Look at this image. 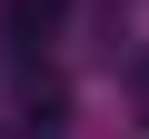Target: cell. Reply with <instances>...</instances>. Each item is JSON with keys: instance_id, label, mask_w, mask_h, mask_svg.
<instances>
[{"instance_id": "1", "label": "cell", "mask_w": 149, "mask_h": 139, "mask_svg": "<svg viewBox=\"0 0 149 139\" xmlns=\"http://www.w3.org/2000/svg\"><path fill=\"white\" fill-rule=\"evenodd\" d=\"M50 20H60V0H10V50H40Z\"/></svg>"}, {"instance_id": "2", "label": "cell", "mask_w": 149, "mask_h": 139, "mask_svg": "<svg viewBox=\"0 0 149 139\" xmlns=\"http://www.w3.org/2000/svg\"><path fill=\"white\" fill-rule=\"evenodd\" d=\"M119 90H129V109L149 119V50H129V60H119Z\"/></svg>"}]
</instances>
